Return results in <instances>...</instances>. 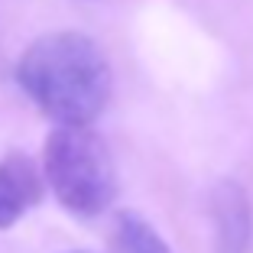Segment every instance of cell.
I'll use <instances>...</instances> for the list:
<instances>
[{"label":"cell","instance_id":"obj_1","mask_svg":"<svg viewBox=\"0 0 253 253\" xmlns=\"http://www.w3.org/2000/svg\"><path fill=\"white\" fill-rule=\"evenodd\" d=\"M16 82L59 126H88L111 101V65L84 33L59 30L33 39L16 62Z\"/></svg>","mask_w":253,"mask_h":253},{"label":"cell","instance_id":"obj_2","mask_svg":"<svg viewBox=\"0 0 253 253\" xmlns=\"http://www.w3.org/2000/svg\"><path fill=\"white\" fill-rule=\"evenodd\" d=\"M42 179L62 208L78 217H97L117 195L111 149L88 126H55L42 149Z\"/></svg>","mask_w":253,"mask_h":253},{"label":"cell","instance_id":"obj_3","mask_svg":"<svg viewBox=\"0 0 253 253\" xmlns=\"http://www.w3.org/2000/svg\"><path fill=\"white\" fill-rule=\"evenodd\" d=\"M42 198V175L23 153L0 159V231H7Z\"/></svg>","mask_w":253,"mask_h":253},{"label":"cell","instance_id":"obj_4","mask_svg":"<svg viewBox=\"0 0 253 253\" xmlns=\"http://www.w3.org/2000/svg\"><path fill=\"white\" fill-rule=\"evenodd\" d=\"M217 253H247L250 247V201L237 185H217L214 192Z\"/></svg>","mask_w":253,"mask_h":253},{"label":"cell","instance_id":"obj_5","mask_svg":"<svg viewBox=\"0 0 253 253\" xmlns=\"http://www.w3.org/2000/svg\"><path fill=\"white\" fill-rule=\"evenodd\" d=\"M114 247H117V253H172V247L163 240V234L136 211H120L117 214Z\"/></svg>","mask_w":253,"mask_h":253},{"label":"cell","instance_id":"obj_6","mask_svg":"<svg viewBox=\"0 0 253 253\" xmlns=\"http://www.w3.org/2000/svg\"><path fill=\"white\" fill-rule=\"evenodd\" d=\"M72 253H84V250H72Z\"/></svg>","mask_w":253,"mask_h":253}]
</instances>
